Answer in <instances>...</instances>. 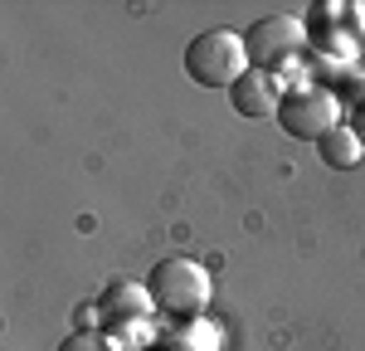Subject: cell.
Segmentation results:
<instances>
[{"mask_svg":"<svg viewBox=\"0 0 365 351\" xmlns=\"http://www.w3.org/2000/svg\"><path fill=\"white\" fill-rule=\"evenodd\" d=\"M146 292H151V302L175 322H190L200 317L205 307H210V273L200 268L195 259H161L151 268V278H146Z\"/></svg>","mask_w":365,"mask_h":351,"instance_id":"6da1fadb","label":"cell"},{"mask_svg":"<svg viewBox=\"0 0 365 351\" xmlns=\"http://www.w3.org/2000/svg\"><path fill=\"white\" fill-rule=\"evenodd\" d=\"M249 49H244V34L234 29H205L185 44V73L200 88H234L249 73Z\"/></svg>","mask_w":365,"mask_h":351,"instance_id":"7a4b0ae2","label":"cell"},{"mask_svg":"<svg viewBox=\"0 0 365 351\" xmlns=\"http://www.w3.org/2000/svg\"><path fill=\"white\" fill-rule=\"evenodd\" d=\"M278 127L297 142H322L327 132L341 127V108L327 88H297V93H282Z\"/></svg>","mask_w":365,"mask_h":351,"instance_id":"3957f363","label":"cell"},{"mask_svg":"<svg viewBox=\"0 0 365 351\" xmlns=\"http://www.w3.org/2000/svg\"><path fill=\"white\" fill-rule=\"evenodd\" d=\"M302 44H307V29H302V20H292V15H263V20H253V25L244 29L249 63L263 68V73H273L287 58H297Z\"/></svg>","mask_w":365,"mask_h":351,"instance_id":"277c9868","label":"cell"},{"mask_svg":"<svg viewBox=\"0 0 365 351\" xmlns=\"http://www.w3.org/2000/svg\"><path fill=\"white\" fill-rule=\"evenodd\" d=\"M229 103H234V113H239V117H278L282 93H278V83H273V73L249 68L239 83L229 88Z\"/></svg>","mask_w":365,"mask_h":351,"instance_id":"5b68a950","label":"cell"},{"mask_svg":"<svg viewBox=\"0 0 365 351\" xmlns=\"http://www.w3.org/2000/svg\"><path fill=\"white\" fill-rule=\"evenodd\" d=\"M103 317L117 322V317H132V322H146L156 312V302H151V292L141 288V283H113V288L103 292Z\"/></svg>","mask_w":365,"mask_h":351,"instance_id":"8992f818","label":"cell"},{"mask_svg":"<svg viewBox=\"0 0 365 351\" xmlns=\"http://www.w3.org/2000/svg\"><path fill=\"white\" fill-rule=\"evenodd\" d=\"M317 151H322V161H327L331 171H351V166L365 156V146H361V137H356V127H336V132H327V137L317 142Z\"/></svg>","mask_w":365,"mask_h":351,"instance_id":"52a82bcc","label":"cell"},{"mask_svg":"<svg viewBox=\"0 0 365 351\" xmlns=\"http://www.w3.org/2000/svg\"><path fill=\"white\" fill-rule=\"evenodd\" d=\"M161 351H215V327H210V322H180V327H166Z\"/></svg>","mask_w":365,"mask_h":351,"instance_id":"ba28073f","label":"cell"},{"mask_svg":"<svg viewBox=\"0 0 365 351\" xmlns=\"http://www.w3.org/2000/svg\"><path fill=\"white\" fill-rule=\"evenodd\" d=\"M58 351H113L103 337H93V332H73V337H63Z\"/></svg>","mask_w":365,"mask_h":351,"instance_id":"9c48e42d","label":"cell"},{"mask_svg":"<svg viewBox=\"0 0 365 351\" xmlns=\"http://www.w3.org/2000/svg\"><path fill=\"white\" fill-rule=\"evenodd\" d=\"M351 127H356V137H361V146H365V108L356 113V122H351Z\"/></svg>","mask_w":365,"mask_h":351,"instance_id":"30bf717a","label":"cell"}]
</instances>
